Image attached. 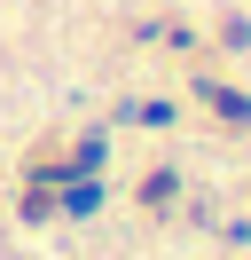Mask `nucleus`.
I'll return each instance as SVG.
<instances>
[{"label":"nucleus","instance_id":"nucleus-1","mask_svg":"<svg viewBox=\"0 0 251 260\" xmlns=\"http://www.w3.org/2000/svg\"><path fill=\"white\" fill-rule=\"evenodd\" d=\"M204 95L220 103V118H228V126H251V103H243V95H228V87H204Z\"/></svg>","mask_w":251,"mask_h":260}]
</instances>
